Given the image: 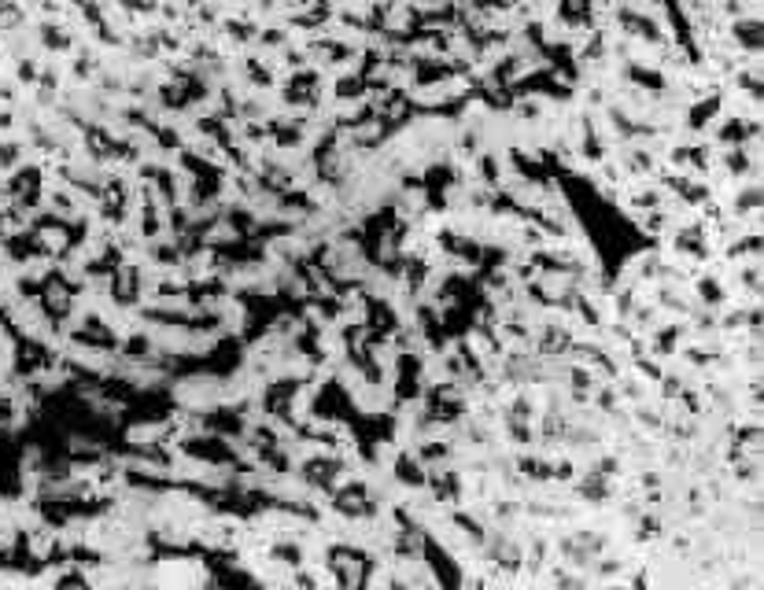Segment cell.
<instances>
[{"label": "cell", "instance_id": "1", "mask_svg": "<svg viewBox=\"0 0 764 590\" xmlns=\"http://www.w3.org/2000/svg\"><path fill=\"white\" fill-rule=\"evenodd\" d=\"M336 469H340L336 461H310L307 465V480L318 483V487H329V483L336 480Z\"/></svg>", "mask_w": 764, "mask_h": 590}]
</instances>
